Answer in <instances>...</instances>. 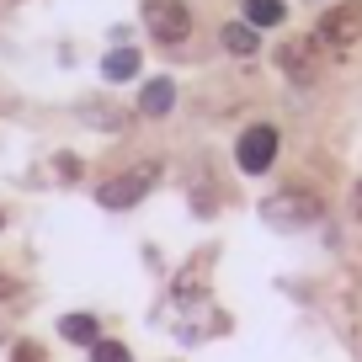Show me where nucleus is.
<instances>
[{
	"label": "nucleus",
	"instance_id": "obj_2",
	"mask_svg": "<svg viewBox=\"0 0 362 362\" xmlns=\"http://www.w3.org/2000/svg\"><path fill=\"white\" fill-rule=\"evenodd\" d=\"M155 181H160V160H144V165H134V170H123V176H112L96 197H102V208H134L139 197L155 187Z\"/></svg>",
	"mask_w": 362,
	"mask_h": 362
},
{
	"label": "nucleus",
	"instance_id": "obj_13",
	"mask_svg": "<svg viewBox=\"0 0 362 362\" xmlns=\"http://www.w3.org/2000/svg\"><path fill=\"white\" fill-rule=\"evenodd\" d=\"M11 298H22V283H16V277H0V304H11Z\"/></svg>",
	"mask_w": 362,
	"mask_h": 362
},
{
	"label": "nucleus",
	"instance_id": "obj_16",
	"mask_svg": "<svg viewBox=\"0 0 362 362\" xmlns=\"http://www.w3.org/2000/svg\"><path fill=\"white\" fill-rule=\"evenodd\" d=\"M0 224H6V218H0Z\"/></svg>",
	"mask_w": 362,
	"mask_h": 362
},
{
	"label": "nucleus",
	"instance_id": "obj_12",
	"mask_svg": "<svg viewBox=\"0 0 362 362\" xmlns=\"http://www.w3.org/2000/svg\"><path fill=\"white\" fill-rule=\"evenodd\" d=\"M90 362H134L123 341H90Z\"/></svg>",
	"mask_w": 362,
	"mask_h": 362
},
{
	"label": "nucleus",
	"instance_id": "obj_3",
	"mask_svg": "<svg viewBox=\"0 0 362 362\" xmlns=\"http://www.w3.org/2000/svg\"><path fill=\"white\" fill-rule=\"evenodd\" d=\"M235 160H240V170H245V176H261V170L277 160V128H267V123L245 128V134H240V144H235Z\"/></svg>",
	"mask_w": 362,
	"mask_h": 362
},
{
	"label": "nucleus",
	"instance_id": "obj_10",
	"mask_svg": "<svg viewBox=\"0 0 362 362\" xmlns=\"http://www.w3.org/2000/svg\"><path fill=\"white\" fill-rule=\"evenodd\" d=\"M245 22L250 27H277L283 22V0H245Z\"/></svg>",
	"mask_w": 362,
	"mask_h": 362
},
{
	"label": "nucleus",
	"instance_id": "obj_7",
	"mask_svg": "<svg viewBox=\"0 0 362 362\" xmlns=\"http://www.w3.org/2000/svg\"><path fill=\"white\" fill-rule=\"evenodd\" d=\"M170 107H176V86H170L165 75L149 80V86L139 90V112H144V117H160V112H170Z\"/></svg>",
	"mask_w": 362,
	"mask_h": 362
},
{
	"label": "nucleus",
	"instance_id": "obj_14",
	"mask_svg": "<svg viewBox=\"0 0 362 362\" xmlns=\"http://www.w3.org/2000/svg\"><path fill=\"white\" fill-rule=\"evenodd\" d=\"M16 362H43V357H37V346H33V341H22V346H16Z\"/></svg>",
	"mask_w": 362,
	"mask_h": 362
},
{
	"label": "nucleus",
	"instance_id": "obj_11",
	"mask_svg": "<svg viewBox=\"0 0 362 362\" xmlns=\"http://www.w3.org/2000/svg\"><path fill=\"white\" fill-rule=\"evenodd\" d=\"M59 336L64 341H96V320L90 315H64L59 320Z\"/></svg>",
	"mask_w": 362,
	"mask_h": 362
},
{
	"label": "nucleus",
	"instance_id": "obj_9",
	"mask_svg": "<svg viewBox=\"0 0 362 362\" xmlns=\"http://www.w3.org/2000/svg\"><path fill=\"white\" fill-rule=\"evenodd\" d=\"M102 75L107 80H134L139 75V54L134 48H112V54L102 59Z\"/></svg>",
	"mask_w": 362,
	"mask_h": 362
},
{
	"label": "nucleus",
	"instance_id": "obj_15",
	"mask_svg": "<svg viewBox=\"0 0 362 362\" xmlns=\"http://www.w3.org/2000/svg\"><path fill=\"white\" fill-rule=\"evenodd\" d=\"M357 218H362V181H357Z\"/></svg>",
	"mask_w": 362,
	"mask_h": 362
},
{
	"label": "nucleus",
	"instance_id": "obj_4",
	"mask_svg": "<svg viewBox=\"0 0 362 362\" xmlns=\"http://www.w3.org/2000/svg\"><path fill=\"white\" fill-rule=\"evenodd\" d=\"M144 22L160 43H181V37L192 33V11L181 6V0H149L144 6Z\"/></svg>",
	"mask_w": 362,
	"mask_h": 362
},
{
	"label": "nucleus",
	"instance_id": "obj_6",
	"mask_svg": "<svg viewBox=\"0 0 362 362\" xmlns=\"http://www.w3.org/2000/svg\"><path fill=\"white\" fill-rule=\"evenodd\" d=\"M277 64H283V75L298 80V86H309V80L320 75V54H315L309 37H288V43L277 48Z\"/></svg>",
	"mask_w": 362,
	"mask_h": 362
},
{
	"label": "nucleus",
	"instance_id": "obj_5",
	"mask_svg": "<svg viewBox=\"0 0 362 362\" xmlns=\"http://www.w3.org/2000/svg\"><path fill=\"white\" fill-rule=\"evenodd\" d=\"M357 37H362V0H341L336 11H325V22H320V43L351 48Z\"/></svg>",
	"mask_w": 362,
	"mask_h": 362
},
{
	"label": "nucleus",
	"instance_id": "obj_8",
	"mask_svg": "<svg viewBox=\"0 0 362 362\" xmlns=\"http://www.w3.org/2000/svg\"><path fill=\"white\" fill-rule=\"evenodd\" d=\"M224 48H229V54H240V59H250L261 48V37H256V27H250V22H229L224 27Z\"/></svg>",
	"mask_w": 362,
	"mask_h": 362
},
{
	"label": "nucleus",
	"instance_id": "obj_1",
	"mask_svg": "<svg viewBox=\"0 0 362 362\" xmlns=\"http://www.w3.org/2000/svg\"><path fill=\"white\" fill-rule=\"evenodd\" d=\"M320 214H325V203H320L315 192H304V187H288V192H277V197L261 203V218H267V224H283V229L315 224Z\"/></svg>",
	"mask_w": 362,
	"mask_h": 362
}]
</instances>
